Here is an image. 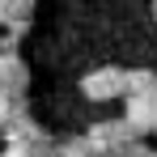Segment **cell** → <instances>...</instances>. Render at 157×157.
<instances>
[{"instance_id": "1", "label": "cell", "mask_w": 157, "mask_h": 157, "mask_svg": "<svg viewBox=\"0 0 157 157\" xmlns=\"http://www.w3.org/2000/svg\"><path fill=\"white\" fill-rule=\"evenodd\" d=\"M81 94L89 102H115L128 94V72L123 68H94L81 77Z\"/></svg>"}, {"instance_id": "2", "label": "cell", "mask_w": 157, "mask_h": 157, "mask_svg": "<svg viewBox=\"0 0 157 157\" xmlns=\"http://www.w3.org/2000/svg\"><path fill=\"white\" fill-rule=\"evenodd\" d=\"M30 13H34V0H0V26L9 30H26Z\"/></svg>"}, {"instance_id": "3", "label": "cell", "mask_w": 157, "mask_h": 157, "mask_svg": "<svg viewBox=\"0 0 157 157\" xmlns=\"http://www.w3.org/2000/svg\"><path fill=\"white\" fill-rule=\"evenodd\" d=\"M153 21H157V0H153Z\"/></svg>"}]
</instances>
